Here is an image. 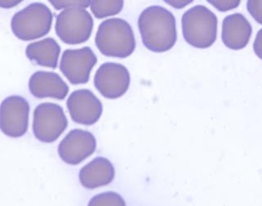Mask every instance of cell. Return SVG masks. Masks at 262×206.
<instances>
[{
  "label": "cell",
  "instance_id": "1",
  "mask_svg": "<svg viewBox=\"0 0 262 206\" xmlns=\"http://www.w3.org/2000/svg\"><path fill=\"white\" fill-rule=\"evenodd\" d=\"M138 25L143 45L151 51L163 53L176 44V18L166 8L148 7L139 16Z\"/></svg>",
  "mask_w": 262,
  "mask_h": 206
},
{
  "label": "cell",
  "instance_id": "2",
  "mask_svg": "<svg viewBox=\"0 0 262 206\" xmlns=\"http://www.w3.org/2000/svg\"><path fill=\"white\" fill-rule=\"evenodd\" d=\"M95 43L103 55L119 58L130 56L136 46L130 25L121 18L102 21L97 31Z\"/></svg>",
  "mask_w": 262,
  "mask_h": 206
},
{
  "label": "cell",
  "instance_id": "3",
  "mask_svg": "<svg viewBox=\"0 0 262 206\" xmlns=\"http://www.w3.org/2000/svg\"><path fill=\"white\" fill-rule=\"evenodd\" d=\"M181 21L184 39L192 47L207 49L216 40L217 16L207 7H192L184 12Z\"/></svg>",
  "mask_w": 262,
  "mask_h": 206
},
{
  "label": "cell",
  "instance_id": "4",
  "mask_svg": "<svg viewBox=\"0 0 262 206\" xmlns=\"http://www.w3.org/2000/svg\"><path fill=\"white\" fill-rule=\"evenodd\" d=\"M53 18L51 10L45 4L33 3L15 13L11 28L20 40H34L49 34Z\"/></svg>",
  "mask_w": 262,
  "mask_h": 206
},
{
  "label": "cell",
  "instance_id": "5",
  "mask_svg": "<svg viewBox=\"0 0 262 206\" xmlns=\"http://www.w3.org/2000/svg\"><path fill=\"white\" fill-rule=\"evenodd\" d=\"M94 28V20L84 8H68L57 15L55 31L63 43L80 44L90 39Z\"/></svg>",
  "mask_w": 262,
  "mask_h": 206
},
{
  "label": "cell",
  "instance_id": "6",
  "mask_svg": "<svg viewBox=\"0 0 262 206\" xmlns=\"http://www.w3.org/2000/svg\"><path fill=\"white\" fill-rule=\"evenodd\" d=\"M68 119L63 109L53 102H43L34 110L33 133L39 141L53 143L68 127Z\"/></svg>",
  "mask_w": 262,
  "mask_h": 206
},
{
  "label": "cell",
  "instance_id": "7",
  "mask_svg": "<svg viewBox=\"0 0 262 206\" xmlns=\"http://www.w3.org/2000/svg\"><path fill=\"white\" fill-rule=\"evenodd\" d=\"M30 105L17 95L8 97L0 105V129L11 138H20L28 130Z\"/></svg>",
  "mask_w": 262,
  "mask_h": 206
},
{
  "label": "cell",
  "instance_id": "8",
  "mask_svg": "<svg viewBox=\"0 0 262 206\" xmlns=\"http://www.w3.org/2000/svg\"><path fill=\"white\" fill-rule=\"evenodd\" d=\"M97 61L98 58L90 47L67 49L61 56L60 71L71 84H84L90 80V72Z\"/></svg>",
  "mask_w": 262,
  "mask_h": 206
},
{
  "label": "cell",
  "instance_id": "9",
  "mask_svg": "<svg viewBox=\"0 0 262 206\" xmlns=\"http://www.w3.org/2000/svg\"><path fill=\"white\" fill-rule=\"evenodd\" d=\"M94 83L95 88L104 98L117 99L127 92L130 84V76L125 65L106 62L98 68Z\"/></svg>",
  "mask_w": 262,
  "mask_h": 206
},
{
  "label": "cell",
  "instance_id": "10",
  "mask_svg": "<svg viewBox=\"0 0 262 206\" xmlns=\"http://www.w3.org/2000/svg\"><path fill=\"white\" fill-rule=\"evenodd\" d=\"M96 139L83 129H73L58 146L60 157L67 164L76 166L90 157L96 150Z\"/></svg>",
  "mask_w": 262,
  "mask_h": 206
},
{
  "label": "cell",
  "instance_id": "11",
  "mask_svg": "<svg viewBox=\"0 0 262 206\" xmlns=\"http://www.w3.org/2000/svg\"><path fill=\"white\" fill-rule=\"evenodd\" d=\"M67 106L73 121L80 125H94L102 113V102L89 89L74 91L68 98Z\"/></svg>",
  "mask_w": 262,
  "mask_h": 206
},
{
  "label": "cell",
  "instance_id": "12",
  "mask_svg": "<svg viewBox=\"0 0 262 206\" xmlns=\"http://www.w3.org/2000/svg\"><path fill=\"white\" fill-rule=\"evenodd\" d=\"M29 90L33 96L39 99L51 98L63 100L68 96L69 87L57 73L37 72L29 80Z\"/></svg>",
  "mask_w": 262,
  "mask_h": 206
},
{
  "label": "cell",
  "instance_id": "13",
  "mask_svg": "<svg viewBox=\"0 0 262 206\" xmlns=\"http://www.w3.org/2000/svg\"><path fill=\"white\" fill-rule=\"evenodd\" d=\"M252 33V26L241 13L229 15L224 19L221 39L229 49H244L249 42Z\"/></svg>",
  "mask_w": 262,
  "mask_h": 206
},
{
  "label": "cell",
  "instance_id": "14",
  "mask_svg": "<svg viewBox=\"0 0 262 206\" xmlns=\"http://www.w3.org/2000/svg\"><path fill=\"white\" fill-rule=\"evenodd\" d=\"M115 170L113 164L104 157H97L82 168L80 181L89 189L105 186L113 182Z\"/></svg>",
  "mask_w": 262,
  "mask_h": 206
},
{
  "label": "cell",
  "instance_id": "15",
  "mask_svg": "<svg viewBox=\"0 0 262 206\" xmlns=\"http://www.w3.org/2000/svg\"><path fill=\"white\" fill-rule=\"evenodd\" d=\"M61 53V47L53 38H46L27 45L26 55L34 63L55 69Z\"/></svg>",
  "mask_w": 262,
  "mask_h": 206
},
{
  "label": "cell",
  "instance_id": "16",
  "mask_svg": "<svg viewBox=\"0 0 262 206\" xmlns=\"http://www.w3.org/2000/svg\"><path fill=\"white\" fill-rule=\"evenodd\" d=\"M124 6L123 1H91L90 8L93 14L98 19L118 14Z\"/></svg>",
  "mask_w": 262,
  "mask_h": 206
},
{
  "label": "cell",
  "instance_id": "17",
  "mask_svg": "<svg viewBox=\"0 0 262 206\" xmlns=\"http://www.w3.org/2000/svg\"><path fill=\"white\" fill-rule=\"evenodd\" d=\"M89 206H125V203L120 195L109 192L93 197Z\"/></svg>",
  "mask_w": 262,
  "mask_h": 206
},
{
  "label": "cell",
  "instance_id": "18",
  "mask_svg": "<svg viewBox=\"0 0 262 206\" xmlns=\"http://www.w3.org/2000/svg\"><path fill=\"white\" fill-rule=\"evenodd\" d=\"M49 3L54 7L57 10L61 9H68V8H88L91 4V1H55L50 0Z\"/></svg>",
  "mask_w": 262,
  "mask_h": 206
},
{
  "label": "cell",
  "instance_id": "19",
  "mask_svg": "<svg viewBox=\"0 0 262 206\" xmlns=\"http://www.w3.org/2000/svg\"><path fill=\"white\" fill-rule=\"evenodd\" d=\"M247 8L251 16L258 23L262 25V1L260 0H249L247 3Z\"/></svg>",
  "mask_w": 262,
  "mask_h": 206
},
{
  "label": "cell",
  "instance_id": "20",
  "mask_svg": "<svg viewBox=\"0 0 262 206\" xmlns=\"http://www.w3.org/2000/svg\"><path fill=\"white\" fill-rule=\"evenodd\" d=\"M210 4L221 12L231 10L237 8L240 4V1H208Z\"/></svg>",
  "mask_w": 262,
  "mask_h": 206
},
{
  "label": "cell",
  "instance_id": "21",
  "mask_svg": "<svg viewBox=\"0 0 262 206\" xmlns=\"http://www.w3.org/2000/svg\"><path fill=\"white\" fill-rule=\"evenodd\" d=\"M254 52L259 58L262 60V29L258 31L253 43Z\"/></svg>",
  "mask_w": 262,
  "mask_h": 206
},
{
  "label": "cell",
  "instance_id": "22",
  "mask_svg": "<svg viewBox=\"0 0 262 206\" xmlns=\"http://www.w3.org/2000/svg\"><path fill=\"white\" fill-rule=\"evenodd\" d=\"M20 1H0V7L5 8H12L20 4Z\"/></svg>",
  "mask_w": 262,
  "mask_h": 206
}]
</instances>
